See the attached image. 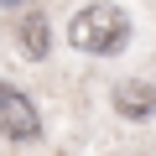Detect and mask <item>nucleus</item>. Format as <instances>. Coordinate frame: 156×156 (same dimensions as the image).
Here are the masks:
<instances>
[{
  "label": "nucleus",
  "mask_w": 156,
  "mask_h": 156,
  "mask_svg": "<svg viewBox=\"0 0 156 156\" xmlns=\"http://www.w3.org/2000/svg\"><path fill=\"white\" fill-rule=\"evenodd\" d=\"M115 109L125 120L156 115V83H146V78H120V83H115Z\"/></svg>",
  "instance_id": "7ed1b4c3"
},
{
  "label": "nucleus",
  "mask_w": 156,
  "mask_h": 156,
  "mask_svg": "<svg viewBox=\"0 0 156 156\" xmlns=\"http://www.w3.org/2000/svg\"><path fill=\"white\" fill-rule=\"evenodd\" d=\"M16 47L37 62V57H47V47H52V31H47V21L42 16H26L21 26H16Z\"/></svg>",
  "instance_id": "20e7f679"
},
{
  "label": "nucleus",
  "mask_w": 156,
  "mask_h": 156,
  "mask_svg": "<svg viewBox=\"0 0 156 156\" xmlns=\"http://www.w3.org/2000/svg\"><path fill=\"white\" fill-rule=\"evenodd\" d=\"M68 42L78 52H94V57H109L130 42V16L120 5H109V0H94V5H83L73 21H68Z\"/></svg>",
  "instance_id": "f257e3e1"
},
{
  "label": "nucleus",
  "mask_w": 156,
  "mask_h": 156,
  "mask_svg": "<svg viewBox=\"0 0 156 156\" xmlns=\"http://www.w3.org/2000/svg\"><path fill=\"white\" fill-rule=\"evenodd\" d=\"M0 130H5L11 140H31V135L42 130L37 104H31L21 89H11V83H0Z\"/></svg>",
  "instance_id": "f03ea898"
},
{
  "label": "nucleus",
  "mask_w": 156,
  "mask_h": 156,
  "mask_svg": "<svg viewBox=\"0 0 156 156\" xmlns=\"http://www.w3.org/2000/svg\"><path fill=\"white\" fill-rule=\"evenodd\" d=\"M0 5H26V0H0Z\"/></svg>",
  "instance_id": "39448f33"
}]
</instances>
